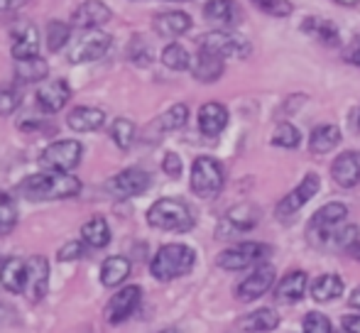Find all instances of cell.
<instances>
[{"label": "cell", "instance_id": "1", "mask_svg": "<svg viewBox=\"0 0 360 333\" xmlns=\"http://www.w3.org/2000/svg\"><path fill=\"white\" fill-rule=\"evenodd\" d=\"M18 191L27 201H62L81 194V179L69 171L47 169L42 174H32L18 186Z\"/></svg>", "mask_w": 360, "mask_h": 333}, {"label": "cell", "instance_id": "2", "mask_svg": "<svg viewBox=\"0 0 360 333\" xmlns=\"http://www.w3.org/2000/svg\"><path fill=\"white\" fill-rule=\"evenodd\" d=\"M194 265H196L194 248H189V245H184V243H169V245H162V248L155 252V257H152V262H150V272L155 280L172 282V280H179V277L189 275Z\"/></svg>", "mask_w": 360, "mask_h": 333}, {"label": "cell", "instance_id": "3", "mask_svg": "<svg viewBox=\"0 0 360 333\" xmlns=\"http://www.w3.org/2000/svg\"><path fill=\"white\" fill-rule=\"evenodd\" d=\"M147 223L165 233H189L194 228V214L179 199H160L147 211Z\"/></svg>", "mask_w": 360, "mask_h": 333}, {"label": "cell", "instance_id": "4", "mask_svg": "<svg viewBox=\"0 0 360 333\" xmlns=\"http://www.w3.org/2000/svg\"><path fill=\"white\" fill-rule=\"evenodd\" d=\"M226 184L223 166L214 157H196L191 164V191L201 199H214Z\"/></svg>", "mask_w": 360, "mask_h": 333}, {"label": "cell", "instance_id": "5", "mask_svg": "<svg viewBox=\"0 0 360 333\" xmlns=\"http://www.w3.org/2000/svg\"><path fill=\"white\" fill-rule=\"evenodd\" d=\"M348 218V209L343 204H326L314 214L311 223H309V235L316 245L333 243V235L341 230V226Z\"/></svg>", "mask_w": 360, "mask_h": 333}, {"label": "cell", "instance_id": "6", "mask_svg": "<svg viewBox=\"0 0 360 333\" xmlns=\"http://www.w3.org/2000/svg\"><path fill=\"white\" fill-rule=\"evenodd\" d=\"M270 255V245L265 243H240L236 248H228L218 255V267L228 272L248 270L252 265H260Z\"/></svg>", "mask_w": 360, "mask_h": 333}, {"label": "cell", "instance_id": "7", "mask_svg": "<svg viewBox=\"0 0 360 333\" xmlns=\"http://www.w3.org/2000/svg\"><path fill=\"white\" fill-rule=\"evenodd\" d=\"M199 49H206L211 54H218V57L228 59H245L250 54V44L248 39L238 37V34L228 32V30H216V32H206L204 37L199 39Z\"/></svg>", "mask_w": 360, "mask_h": 333}, {"label": "cell", "instance_id": "8", "mask_svg": "<svg viewBox=\"0 0 360 333\" xmlns=\"http://www.w3.org/2000/svg\"><path fill=\"white\" fill-rule=\"evenodd\" d=\"M81 155H84V148H81L79 140H57V143L47 145V148L42 150L39 164H42L44 169L72 171L74 166L81 162Z\"/></svg>", "mask_w": 360, "mask_h": 333}, {"label": "cell", "instance_id": "9", "mask_svg": "<svg viewBox=\"0 0 360 333\" xmlns=\"http://www.w3.org/2000/svg\"><path fill=\"white\" fill-rule=\"evenodd\" d=\"M110 49V37L101 30H84L79 39L72 42V52H69V62L72 64H86L101 59Z\"/></svg>", "mask_w": 360, "mask_h": 333}, {"label": "cell", "instance_id": "10", "mask_svg": "<svg viewBox=\"0 0 360 333\" xmlns=\"http://www.w3.org/2000/svg\"><path fill=\"white\" fill-rule=\"evenodd\" d=\"M152 179L145 169H138V166H130V169H123L120 174H115L113 179H108L105 189L113 199H133V196H140L150 189Z\"/></svg>", "mask_w": 360, "mask_h": 333}, {"label": "cell", "instance_id": "11", "mask_svg": "<svg viewBox=\"0 0 360 333\" xmlns=\"http://www.w3.org/2000/svg\"><path fill=\"white\" fill-rule=\"evenodd\" d=\"M140 301H143V287H138V285L115 292L108 304H105V319H108V324L118 326V324H123V321H128L130 316L138 311Z\"/></svg>", "mask_w": 360, "mask_h": 333}, {"label": "cell", "instance_id": "12", "mask_svg": "<svg viewBox=\"0 0 360 333\" xmlns=\"http://www.w3.org/2000/svg\"><path fill=\"white\" fill-rule=\"evenodd\" d=\"M319 189H321V179H319V174H314V171H309L307 176H304L302 181H299L297 189H292L285 199L277 204V216H292L297 214L299 209H302L304 204H309V201L314 199V196L319 194Z\"/></svg>", "mask_w": 360, "mask_h": 333}, {"label": "cell", "instance_id": "13", "mask_svg": "<svg viewBox=\"0 0 360 333\" xmlns=\"http://www.w3.org/2000/svg\"><path fill=\"white\" fill-rule=\"evenodd\" d=\"M49 292V260L44 255L27 257V285H25V294L32 304L42 301Z\"/></svg>", "mask_w": 360, "mask_h": 333}, {"label": "cell", "instance_id": "14", "mask_svg": "<svg viewBox=\"0 0 360 333\" xmlns=\"http://www.w3.org/2000/svg\"><path fill=\"white\" fill-rule=\"evenodd\" d=\"M260 221V211L252 204H240L236 209H231L223 218V223L218 226V238H231V235L245 233L252 230Z\"/></svg>", "mask_w": 360, "mask_h": 333}, {"label": "cell", "instance_id": "15", "mask_svg": "<svg viewBox=\"0 0 360 333\" xmlns=\"http://www.w3.org/2000/svg\"><path fill=\"white\" fill-rule=\"evenodd\" d=\"M272 282H275V267L272 265H257L255 272H250V275L238 285L236 296L240 301H245V304H250V301L260 299L265 292H270Z\"/></svg>", "mask_w": 360, "mask_h": 333}, {"label": "cell", "instance_id": "16", "mask_svg": "<svg viewBox=\"0 0 360 333\" xmlns=\"http://www.w3.org/2000/svg\"><path fill=\"white\" fill-rule=\"evenodd\" d=\"M113 18V10L101 0H86L72 13V25L76 30H98Z\"/></svg>", "mask_w": 360, "mask_h": 333}, {"label": "cell", "instance_id": "17", "mask_svg": "<svg viewBox=\"0 0 360 333\" xmlns=\"http://www.w3.org/2000/svg\"><path fill=\"white\" fill-rule=\"evenodd\" d=\"M72 98V86L67 79H54V81H44L37 86V103L47 113H59Z\"/></svg>", "mask_w": 360, "mask_h": 333}, {"label": "cell", "instance_id": "18", "mask_svg": "<svg viewBox=\"0 0 360 333\" xmlns=\"http://www.w3.org/2000/svg\"><path fill=\"white\" fill-rule=\"evenodd\" d=\"M331 176L343 189H351V186L360 184V152L348 150V152L338 155L331 164Z\"/></svg>", "mask_w": 360, "mask_h": 333}, {"label": "cell", "instance_id": "19", "mask_svg": "<svg viewBox=\"0 0 360 333\" xmlns=\"http://www.w3.org/2000/svg\"><path fill=\"white\" fill-rule=\"evenodd\" d=\"M226 72V64H223V57L218 54H211L206 49H199L196 59H191V74H194L196 81L201 84H214L223 77Z\"/></svg>", "mask_w": 360, "mask_h": 333}, {"label": "cell", "instance_id": "20", "mask_svg": "<svg viewBox=\"0 0 360 333\" xmlns=\"http://www.w3.org/2000/svg\"><path fill=\"white\" fill-rule=\"evenodd\" d=\"M228 125V108L223 103H204L199 110V130L206 135V138H216L226 130Z\"/></svg>", "mask_w": 360, "mask_h": 333}, {"label": "cell", "instance_id": "21", "mask_svg": "<svg viewBox=\"0 0 360 333\" xmlns=\"http://www.w3.org/2000/svg\"><path fill=\"white\" fill-rule=\"evenodd\" d=\"M307 272L302 270H294L285 275L280 280V285L275 287V301H280V304H297L299 299L304 296V292H307Z\"/></svg>", "mask_w": 360, "mask_h": 333}, {"label": "cell", "instance_id": "22", "mask_svg": "<svg viewBox=\"0 0 360 333\" xmlns=\"http://www.w3.org/2000/svg\"><path fill=\"white\" fill-rule=\"evenodd\" d=\"M155 32L160 37H167V39H174L179 34L189 32L191 30V18L181 10H169V13H160L155 18Z\"/></svg>", "mask_w": 360, "mask_h": 333}, {"label": "cell", "instance_id": "23", "mask_svg": "<svg viewBox=\"0 0 360 333\" xmlns=\"http://www.w3.org/2000/svg\"><path fill=\"white\" fill-rule=\"evenodd\" d=\"M0 285L8 292H13V294L25 292V285H27V260L8 257V260L0 265Z\"/></svg>", "mask_w": 360, "mask_h": 333}, {"label": "cell", "instance_id": "24", "mask_svg": "<svg viewBox=\"0 0 360 333\" xmlns=\"http://www.w3.org/2000/svg\"><path fill=\"white\" fill-rule=\"evenodd\" d=\"M204 15L209 22H216L221 27H236L240 22V8L236 0H209Z\"/></svg>", "mask_w": 360, "mask_h": 333}, {"label": "cell", "instance_id": "25", "mask_svg": "<svg viewBox=\"0 0 360 333\" xmlns=\"http://www.w3.org/2000/svg\"><path fill=\"white\" fill-rule=\"evenodd\" d=\"M105 123V113L101 108H91V105H79L69 113L67 125L76 133H94V130H101Z\"/></svg>", "mask_w": 360, "mask_h": 333}, {"label": "cell", "instance_id": "26", "mask_svg": "<svg viewBox=\"0 0 360 333\" xmlns=\"http://www.w3.org/2000/svg\"><path fill=\"white\" fill-rule=\"evenodd\" d=\"M302 30L311 39L326 44V47H336V44L341 42V32H338V27L326 18H307L302 22Z\"/></svg>", "mask_w": 360, "mask_h": 333}, {"label": "cell", "instance_id": "27", "mask_svg": "<svg viewBox=\"0 0 360 333\" xmlns=\"http://www.w3.org/2000/svg\"><path fill=\"white\" fill-rule=\"evenodd\" d=\"M130 270H133V265H130L128 257H123V255L108 257V260H103V265H101V285L103 287L123 285L130 277Z\"/></svg>", "mask_w": 360, "mask_h": 333}, {"label": "cell", "instance_id": "28", "mask_svg": "<svg viewBox=\"0 0 360 333\" xmlns=\"http://www.w3.org/2000/svg\"><path fill=\"white\" fill-rule=\"evenodd\" d=\"M49 74V67L42 57H30V59H15V79L20 84H37L44 81Z\"/></svg>", "mask_w": 360, "mask_h": 333}, {"label": "cell", "instance_id": "29", "mask_svg": "<svg viewBox=\"0 0 360 333\" xmlns=\"http://www.w3.org/2000/svg\"><path fill=\"white\" fill-rule=\"evenodd\" d=\"M15 59H30V57H39V34L37 27L32 25H25L18 34H15L13 49H10Z\"/></svg>", "mask_w": 360, "mask_h": 333}, {"label": "cell", "instance_id": "30", "mask_svg": "<svg viewBox=\"0 0 360 333\" xmlns=\"http://www.w3.org/2000/svg\"><path fill=\"white\" fill-rule=\"evenodd\" d=\"M338 143H341V130L336 125H319V128H314L311 138H309V150L314 155H326L331 150H336Z\"/></svg>", "mask_w": 360, "mask_h": 333}, {"label": "cell", "instance_id": "31", "mask_svg": "<svg viewBox=\"0 0 360 333\" xmlns=\"http://www.w3.org/2000/svg\"><path fill=\"white\" fill-rule=\"evenodd\" d=\"M81 240L91 248H105L110 243V228L103 216H94L81 226Z\"/></svg>", "mask_w": 360, "mask_h": 333}, {"label": "cell", "instance_id": "32", "mask_svg": "<svg viewBox=\"0 0 360 333\" xmlns=\"http://www.w3.org/2000/svg\"><path fill=\"white\" fill-rule=\"evenodd\" d=\"M343 294V280L338 275H321L314 280L311 285V299L319 304H328V301L338 299Z\"/></svg>", "mask_w": 360, "mask_h": 333}, {"label": "cell", "instance_id": "33", "mask_svg": "<svg viewBox=\"0 0 360 333\" xmlns=\"http://www.w3.org/2000/svg\"><path fill=\"white\" fill-rule=\"evenodd\" d=\"M280 326V314L272 309H260L240 319V331L248 333H270Z\"/></svg>", "mask_w": 360, "mask_h": 333}, {"label": "cell", "instance_id": "34", "mask_svg": "<svg viewBox=\"0 0 360 333\" xmlns=\"http://www.w3.org/2000/svg\"><path fill=\"white\" fill-rule=\"evenodd\" d=\"M162 64L172 72H186V69H191V57L181 44L172 42L162 49Z\"/></svg>", "mask_w": 360, "mask_h": 333}, {"label": "cell", "instance_id": "35", "mask_svg": "<svg viewBox=\"0 0 360 333\" xmlns=\"http://www.w3.org/2000/svg\"><path fill=\"white\" fill-rule=\"evenodd\" d=\"M110 140L118 145L120 150H130L135 143V125L128 118H115L110 125Z\"/></svg>", "mask_w": 360, "mask_h": 333}, {"label": "cell", "instance_id": "36", "mask_svg": "<svg viewBox=\"0 0 360 333\" xmlns=\"http://www.w3.org/2000/svg\"><path fill=\"white\" fill-rule=\"evenodd\" d=\"M69 39H72V25L62 22V20H52L47 27V47L52 52H62Z\"/></svg>", "mask_w": 360, "mask_h": 333}, {"label": "cell", "instance_id": "37", "mask_svg": "<svg viewBox=\"0 0 360 333\" xmlns=\"http://www.w3.org/2000/svg\"><path fill=\"white\" fill-rule=\"evenodd\" d=\"M18 226V206L15 199L5 191H0V233H10Z\"/></svg>", "mask_w": 360, "mask_h": 333}, {"label": "cell", "instance_id": "38", "mask_svg": "<svg viewBox=\"0 0 360 333\" xmlns=\"http://www.w3.org/2000/svg\"><path fill=\"white\" fill-rule=\"evenodd\" d=\"M186 120H189V108H186L184 103H176L160 118V128L162 130H179L186 125Z\"/></svg>", "mask_w": 360, "mask_h": 333}, {"label": "cell", "instance_id": "39", "mask_svg": "<svg viewBox=\"0 0 360 333\" xmlns=\"http://www.w3.org/2000/svg\"><path fill=\"white\" fill-rule=\"evenodd\" d=\"M299 143H302V133H299L292 123H282L280 128L275 130V135H272V145H277V148L294 150V148H299Z\"/></svg>", "mask_w": 360, "mask_h": 333}, {"label": "cell", "instance_id": "40", "mask_svg": "<svg viewBox=\"0 0 360 333\" xmlns=\"http://www.w3.org/2000/svg\"><path fill=\"white\" fill-rule=\"evenodd\" d=\"M128 57H130V62H135L138 67H147V64L152 62V57H155V52H152V47L145 42V37L135 34V37L130 39Z\"/></svg>", "mask_w": 360, "mask_h": 333}, {"label": "cell", "instance_id": "41", "mask_svg": "<svg viewBox=\"0 0 360 333\" xmlns=\"http://www.w3.org/2000/svg\"><path fill=\"white\" fill-rule=\"evenodd\" d=\"M250 3H255V8H260L262 13L272 15V18H287L294 10L289 0H250Z\"/></svg>", "mask_w": 360, "mask_h": 333}, {"label": "cell", "instance_id": "42", "mask_svg": "<svg viewBox=\"0 0 360 333\" xmlns=\"http://www.w3.org/2000/svg\"><path fill=\"white\" fill-rule=\"evenodd\" d=\"M304 333H333L331 321L319 311H311L304 316Z\"/></svg>", "mask_w": 360, "mask_h": 333}, {"label": "cell", "instance_id": "43", "mask_svg": "<svg viewBox=\"0 0 360 333\" xmlns=\"http://www.w3.org/2000/svg\"><path fill=\"white\" fill-rule=\"evenodd\" d=\"M20 108V93L15 89H0V115H10Z\"/></svg>", "mask_w": 360, "mask_h": 333}, {"label": "cell", "instance_id": "44", "mask_svg": "<svg viewBox=\"0 0 360 333\" xmlns=\"http://www.w3.org/2000/svg\"><path fill=\"white\" fill-rule=\"evenodd\" d=\"M356 243H358V228L356 226H346V228H341L336 235H333V245H338V248L351 250Z\"/></svg>", "mask_w": 360, "mask_h": 333}, {"label": "cell", "instance_id": "45", "mask_svg": "<svg viewBox=\"0 0 360 333\" xmlns=\"http://www.w3.org/2000/svg\"><path fill=\"white\" fill-rule=\"evenodd\" d=\"M81 257H84V245L76 243V240L67 243L62 250L57 252V260L59 262H72V260H81Z\"/></svg>", "mask_w": 360, "mask_h": 333}, {"label": "cell", "instance_id": "46", "mask_svg": "<svg viewBox=\"0 0 360 333\" xmlns=\"http://www.w3.org/2000/svg\"><path fill=\"white\" fill-rule=\"evenodd\" d=\"M162 169H165L167 176H172V179H176V176L181 174V169H184V164H181V157L174 152L165 155V159H162Z\"/></svg>", "mask_w": 360, "mask_h": 333}, {"label": "cell", "instance_id": "47", "mask_svg": "<svg viewBox=\"0 0 360 333\" xmlns=\"http://www.w3.org/2000/svg\"><path fill=\"white\" fill-rule=\"evenodd\" d=\"M343 331H346V333H360V316L358 314L343 316Z\"/></svg>", "mask_w": 360, "mask_h": 333}, {"label": "cell", "instance_id": "48", "mask_svg": "<svg viewBox=\"0 0 360 333\" xmlns=\"http://www.w3.org/2000/svg\"><path fill=\"white\" fill-rule=\"evenodd\" d=\"M30 0H0V13H13V10L25 8Z\"/></svg>", "mask_w": 360, "mask_h": 333}, {"label": "cell", "instance_id": "49", "mask_svg": "<svg viewBox=\"0 0 360 333\" xmlns=\"http://www.w3.org/2000/svg\"><path fill=\"white\" fill-rule=\"evenodd\" d=\"M346 62L353 64V67H360V44L358 47H353L351 52H346Z\"/></svg>", "mask_w": 360, "mask_h": 333}, {"label": "cell", "instance_id": "50", "mask_svg": "<svg viewBox=\"0 0 360 333\" xmlns=\"http://www.w3.org/2000/svg\"><path fill=\"white\" fill-rule=\"evenodd\" d=\"M348 304H351L353 309H360V287H358V289L351 294V299H348Z\"/></svg>", "mask_w": 360, "mask_h": 333}, {"label": "cell", "instance_id": "51", "mask_svg": "<svg viewBox=\"0 0 360 333\" xmlns=\"http://www.w3.org/2000/svg\"><path fill=\"white\" fill-rule=\"evenodd\" d=\"M333 3H338V5H348V8H351V5H358L360 0H333Z\"/></svg>", "mask_w": 360, "mask_h": 333}, {"label": "cell", "instance_id": "52", "mask_svg": "<svg viewBox=\"0 0 360 333\" xmlns=\"http://www.w3.org/2000/svg\"><path fill=\"white\" fill-rule=\"evenodd\" d=\"M351 252H353V257H356V260H360V243H356L351 248Z\"/></svg>", "mask_w": 360, "mask_h": 333}, {"label": "cell", "instance_id": "53", "mask_svg": "<svg viewBox=\"0 0 360 333\" xmlns=\"http://www.w3.org/2000/svg\"><path fill=\"white\" fill-rule=\"evenodd\" d=\"M160 333H179L176 329H165V331H160Z\"/></svg>", "mask_w": 360, "mask_h": 333}]
</instances>
